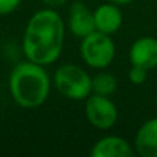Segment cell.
Listing matches in <instances>:
<instances>
[{"instance_id": "cell-16", "label": "cell", "mask_w": 157, "mask_h": 157, "mask_svg": "<svg viewBox=\"0 0 157 157\" xmlns=\"http://www.w3.org/2000/svg\"><path fill=\"white\" fill-rule=\"evenodd\" d=\"M156 98H157V94H156Z\"/></svg>"}, {"instance_id": "cell-6", "label": "cell", "mask_w": 157, "mask_h": 157, "mask_svg": "<svg viewBox=\"0 0 157 157\" xmlns=\"http://www.w3.org/2000/svg\"><path fill=\"white\" fill-rule=\"evenodd\" d=\"M131 65H138L150 69L157 66V39L152 36L139 37L131 44L130 48Z\"/></svg>"}, {"instance_id": "cell-13", "label": "cell", "mask_w": 157, "mask_h": 157, "mask_svg": "<svg viewBox=\"0 0 157 157\" xmlns=\"http://www.w3.org/2000/svg\"><path fill=\"white\" fill-rule=\"evenodd\" d=\"M21 0H0V15H8L18 8Z\"/></svg>"}, {"instance_id": "cell-1", "label": "cell", "mask_w": 157, "mask_h": 157, "mask_svg": "<svg viewBox=\"0 0 157 157\" xmlns=\"http://www.w3.org/2000/svg\"><path fill=\"white\" fill-rule=\"evenodd\" d=\"M65 41L63 19L54 8H43L30 17L22 39V48L28 61L51 65L59 58Z\"/></svg>"}, {"instance_id": "cell-11", "label": "cell", "mask_w": 157, "mask_h": 157, "mask_svg": "<svg viewBox=\"0 0 157 157\" xmlns=\"http://www.w3.org/2000/svg\"><path fill=\"white\" fill-rule=\"evenodd\" d=\"M117 90V80L112 73L101 72L92 77V94L110 97Z\"/></svg>"}, {"instance_id": "cell-3", "label": "cell", "mask_w": 157, "mask_h": 157, "mask_svg": "<svg viewBox=\"0 0 157 157\" xmlns=\"http://www.w3.org/2000/svg\"><path fill=\"white\" fill-rule=\"evenodd\" d=\"M54 86L61 95L75 101L87 99L92 94V77L73 63H66L57 69Z\"/></svg>"}, {"instance_id": "cell-10", "label": "cell", "mask_w": 157, "mask_h": 157, "mask_svg": "<svg viewBox=\"0 0 157 157\" xmlns=\"http://www.w3.org/2000/svg\"><path fill=\"white\" fill-rule=\"evenodd\" d=\"M134 149L142 157H157V117L147 120L139 127Z\"/></svg>"}, {"instance_id": "cell-7", "label": "cell", "mask_w": 157, "mask_h": 157, "mask_svg": "<svg viewBox=\"0 0 157 157\" xmlns=\"http://www.w3.org/2000/svg\"><path fill=\"white\" fill-rule=\"evenodd\" d=\"M135 149L121 136L109 135L98 139L91 149L92 157H132Z\"/></svg>"}, {"instance_id": "cell-8", "label": "cell", "mask_w": 157, "mask_h": 157, "mask_svg": "<svg viewBox=\"0 0 157 157\" xmlns=\"http://www.w3.org/2000/svg\"><path fill=\"white\" fill-rule=\"evenodd\" d=\"M68 25L73 36H76L78 39L86 37L87 35H90L95 30L94 13L90 11V8L84 3H73L71 11H69Z\"/></svg>"}, {"instance_id": "cell-14", "label": "cell", "mask_w": 157, "mask_h": 157, "mask_svg": "<svg viewBox=\"0 0 157 157\" xmlns=\"http://www.w3.org/2000/svg\"><path fill=\"white\" fill-rule=\"evenodd\" d=\"M46 6H48L50 8H57V7H61L63 6L68 0H41Z\"/></svg>"}, {"instance_id": "cell-12", "label": "cell", "mask_w": 157, "mask_h": 157, "mask_svg": "<svg viewBox=\"0 0 157 157\" xmlns=\"http://www.w3.org/2000/svg\"><path fill=\"white\" fill-rule=\"evenodd\" d=\"M147 69L142 68V66H138V65H131V69L128 72V78L132 84H144L147 78Z\"/></svg>"}, {"instance_id": "cell-9", "label": "cell", "mask_w": 157, "mask_h": 157, "mask_svg": "<svg viewBox=\"0 0 157 157\" xmlns=\"http://www.w3.org/2000/svg\"><path fill=\"white\" fill-rule=\"evenodd\" d=\"M94 21L95 30L106 33V35H113L121 28L123 14L119 6L109 2L105 4H101L94 11Z\"/></svg>"}, {"instance_id": "cell-2", "label": "cell", "mask_w": 157, "mask_h": 157, "mask_svg": "<svg viewBox=\"0 0 157 157\" xmlns=\"http://www.w3.org/2000/svg\"><path fill=\"white\" fill-rule=\"evenodd\" d=\"M8 87L17 105L24 109H36L47 101L51 81L43 65L26 61L11 71Z\"/></svg>"}, {"instance_id": "cell-5", "label": "cell", "mask_w": 157, "mask_h": 157, "mask_svg": "<svg viewBox=\"0 0 157 157\" xmlns=\"http://www.w3.org/2000/svg\"><path fill=\"white\" fill-rule=\"evenodd\" d=\"M86 117L88 123L97 130H110L119 119V112L110 97L91 94L86 101Z\"/></svg>"}, {"instance_id": "cell-15", "label": "cell", "mask_w": 157, "mask_h": 157, "mask_svg": "<svg viewBox=\"0 0 157 157\" xmlns=\"http://www.w3.org/2000/svg\"><path fill=\"white\" fill-rule=\"evenodd\" d=\"M108 2L113 3V4H117V6H124V4H130L132 0H108Z\"/></svg>"}, {"instance_id": "cell-4", "label": "cell", "mask_w": 157, "mask_h": 157, "mask_svg": "<svg viewBox=\"0 0 157 157\" xmlns=\"http://www.w3.org/2000/svg\"><path fill=\"white\" fill-rule=\"evenodd\" d=\"M80 54L83 61L94 69H105L113 62L116 46L110 35L94 30L81 39Z\"/></svg>"}]
</instances>
